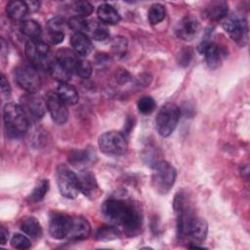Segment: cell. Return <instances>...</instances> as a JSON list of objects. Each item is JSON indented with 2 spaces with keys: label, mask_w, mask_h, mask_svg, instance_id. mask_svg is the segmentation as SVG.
Instances as JSON below:
<instances>
[{
  "label": "cell",
  "mask_w": 250,
  "mask_h": 250,
  "mask_svg": "<svg viewBox=\"0 0 250 250\" xmlns=\"http://www.w3.org/2000/svg\"><path fill=\"white\" fill-rule=\"evenodd\" d=\"M104 218L115 227L121 228L130 236L137 235L143 226V215L140 206L133 200L109 198L102 206Z\"/></svg>",
  "instance_id": "cell-1"
},
{
  "label": "cell",
  "mask_w": 250,
  "mask_h": 250,
  "mask_svg": "<svg viewBox=\"0 0 250 250\" xmlns=\"http://www.w3.org/2000/svg\"><path fill=\"white\" fill-rule=\"evenodd\" d=\"M3 119L6 133L11 139H20L28 130L29 120L20 104H7L3 109Z\"/></svg>",
  "instance_id": "cell-2"
},
{
  "label": "cell",
  "mask_w": 250,
  "mask_h": 250,
  "mask_svg": "<svg viewBox=\"0 0 250 250\" xmlns=\"http://www.w3.org/2000/svg\"><path fill=\"white\" fill-rule=\"evenodd\" d=\"M180 116L181 110L177 104L173 103L163 104L155 117V129L157 133L163 138L170 136L176 129Z\"/></svg>",
  "instance_id": "cell-3"
},
{
  "label": "cell",
  "mask_w": 250,
  "mask_h": 250,
  "mask_svg": "<svg viewBox=\"0 0 250 250\" xmlns=\"http://www.w3.org/2000/svg\"><path fill=\"white\" fill-rule=\"evenodd\" d=\"M177 172L175 167L168 161H158L152 171L151 183L154 189L160 194H166L175 184Z\"/></svg>",
  "instance_id": "cell-4"
},
{
  "label": "cell",
  "mask_w": 250,
  "mask_h": 250,
  "mask_svg": "<svg viewBox=\"0 0 250 250\" xmlns=\"http://www.w3.org/2000/svg\"><path fill=\"white\" fill-rule=\"evenodd\" d=\"M15 81L26 93H37L41 88V78L32 64H21L14 70Z\"/></svg>",
  "instance_id": "cell-5"
},
{
  "label": "cell",
  "mask_w": 250,
  "mask_h": 250,
  "mask_svg": "<svg viewBox=\"0 0 250 250\" xmlns=\"http://www.w3.org/2000/svg\"><path fill=\"white\" fill-rule=\"evenodd\" d=\"M25 55L36 68L45 67L47 69L53 61L50 47L39 39H29L25 43Z\"/></svg>",
  "instance_id": "cell-6"
},
{
  "label": "cell",
  "mask_w": 250,
  "mask_h": 250,
  "mask_svg": "<svg viewBox=\"0 0 250 250\" xmlns=\"http://www.w3.org/2000/svg\"><path fill=\"white\" fill-rule=\"evenodd\" d=\"M57 184L61 194L68 199H73L78 195V177L65 164H60L56 172Z\"/></svg>",
  "instance_id": "cell-7"
},
{
  "label": "cell",
  "mask_w": 250,
  "mask_h": 250,
  "mask_svg": "<svg viewBox=\"0 0 250 250\" xmlns=\"http://www.w3.org/2000/svg\"><path fill=\"white\" fill-rule=\"evenodd\" d=\"M99 147L106 155L120 156L127 150V142L122 133L108 131L100 136Z\"/></svg>",
  "instance_id": "cell-8"
},
{
  "label": "cell",
  "mask_w": 250,
  "mask_h": 250,
  "mask_svg": "<svg viewBox=\"0 0 250 250\" xmlns=\"http://www.w3.org/2000/svg\"><path fill=\"white\" fill-rule=\"evenodd\" d=\"M20 105L30 121H38L44 116L47 105L44 99L37 96L36 93H26L20 99Z\"/></svg>",
  "instance_id": "cell-9"
},
{
  "label": "cell",
  "mask_w": 250,
  "mask_h": 250,
  "mask_svg": "<svg viewBox=\"0 0 250 250\" xmlns=\"http://www.w3.org/2000/svg\"><path fill=\"white\" fill-rule=\"evenodd\" d=\"M223 28L233 41L244 46L248 39V24L243 17L231 16L223 22Z\"/></svg>",
  "instance_id": "cell-10"
},
{
  "label": "cell",
  "mask_w": 250,
  "mask_h": 250,
  "mask_svg": "<svg viewBox=\"0 0 250 250\" xmlns=\"http://www.w3.org/2000/svg\"><path fill=\"white\" fill-rule=\"evenodd\" d=\"M47 109L57 124H64L68 119V109L66 104L59 98L56 92H49L45 98Z\"/></svg>",
  "instance_id": "cell-11"
},
{
  "label": "cell",
  "mask_w": 250,
  "mask_h": 250,
  "mask_svg": "<svg viewBox=\"0 0 250 250\" xmlns=\"http://www.w3.org/2000/svg\"><path fill=\"white\" fill-rule=\"evenodd\" d=\"M71 218L68 215L53 212L50 215L49 220V233L55 239H62L67 236L70 225Z\"/></svg>",
  "instance_id": "cell-12"
},
{
  "label": "cell",
  "mask_w": 250,
  "mask_h": 250,
  "mask_svg": "<svg viewBox=\"0 0 250 250\" xmlns=\"http://www.w3.org/2000/svg\"><path fill=\"white\" fill-rule=\"evenodd\" d=\"M199 22L193 16H186L175 26V34L184 41H191L199 32Z\"/></svg>",
  "instance_id": "cell-13"
},
{
  "label": "cell",
  "mask_w": 250,
  "mask_h": 250,
  "mask_svg": "<svg viewBox=\"0 0 250 250\" xmlns=\"http://www.w3.org/2000/svg\"><path fill=\"white\" fill-rule=\"evenodd\" d=\"M200 54L204 55L206 63L210 69H217L222 63V51L220 47L210 41H204L198 46Z\"/></svg>",
  "instance_id": "cell-14"
},
{
  "label": "cell",
  "mask_w": 250,
  "mask_h": 250,
  "mask_svg": "<svg viewBox=\"0 0 250 250\" xmlns=\"http://www.w3.org/2000/svg\"><path fill=\"white\" fill-rule=\"evenodd\" d=\"M78 188L85 196L96 198L100 194V188L95 175L90 171H82L78 176Z\"/></svg>",
  "instance_id": "cell-15"
},
{
  "label": "cell",
  "mask_w": 250,
  "mask_h": 250,
  "mask_svg": "<svg viewBox=\"0 0 250 250\" xmlns=\"http://www.w3.org/2000/svg\"><path fill=\"white\" fill-rule=\"evenodd\" d=\"M91 232V226L89 222L80 216L71 218V225L67 234V238L71 240H82L89 236Z\"/></svg>",
  "instance_id": "cell-16"
},
{
  "label": "cell",
  "mask_w": 250,
  "mask_h": 250,
  "mask_svg": "<svg viewBox=\"0 0 250 250\" xmlns=\"http://www.w3.org/2000/svg\"><path fill=\"white\" fill-rule=\"evenodd\" d=\"M66 23L62 18H53L47 22V30L51 43L57 45L63 41Z\"/></svg>",
  "instance_id": "cell-17"
},
{
  "label": "cell",
  "mask_w": 250,
  "mask_h": 250,
  "mask_svg": "<svg viewBox=\"0 0 250 250\" xmlns=\"http://www.w3.org/2000/svg\"><path fill=\"white\" fill-rule=\"evenodd\" d=\"M72 50L80 57L88 56L93 49V45L89 37L84 33H74L70 38Z\"/></svg>",
  "instance_id": "cell-18"
},
{
  "label": "cell",
  "mask_w": 250,
  "mask_h": 250,
  "mask_svg": "<svg viewBox=\"0 0 250 250\" xmlns=\"http://www.w3.org/2000/svg\"><path fill=\"white\" fill-rule=\"evenodd\" d=\"M97 16L104 24H116L120 21V15L117 10L107 3L101 4L98 7Z\"/></svg>",
  "instance_id": "cell-19"
},
{
  "label": "cell",
  "mask_w": 250,
  "mask_h": 250,
  "mask_svg": "<svg viewBox=\"0 0 250 250\" xmlns=\"http://www.w3.org/2000/svg\"><path fill=\"white\" fill-rule=\"evenodd\" d=\"M79 59V56L70 49H60L55 55V60L67 68L72 74L74 73Z\"/></svg>",
  "instance_id": "cell-20"
},
{
  "label": "cell",
  "mask_w": 250,
  "mask_h": 250,
  "mask_svg": "<svg viewBox=\"0 0 250 250\" xmlns=\"http://www.w3.org/2000/svg\"><path fill=\"white\" fill-rule=\"evenodd\" d=\"M59 98L65 104L69 105L76 104L79 101V95L76 89L68 83H60L56 90Z\"/></svg>",
  "instance_id": "cell-21"
},
{
  "label": "cell",
  "mask_w": 250,
  "mask_h": 250,
  "mask_svg": "<svg viewBox=\"0 0 250 250\" xmlns=\"http://www.w3.org/2000/svg\"><path fill=\"white\" fill-rule=\"evenodd\" d=\"M28 11L26 2L20 0L10 1L6 6V13L8 17L14 21H21Z\"/></svg>",
  "instance_id": "cell-22"
},
{
  "label": "cell",
  "mask_w": 250,
  "mask_h": 250,
  "mask_svg": "<svg viewBox=\"0 0 250 250\" xmlns=\"http://www.w3.org/2000/svg\"><path fill=\"white\" fill-rule=\"evenodd\" d=\"M228 3L225 1H215L209 3L205 9V15L212 21H220L228 15Z\"/></svg>",
  "instance_id": "cell-23"
},
{
  "label": "cell",
  "mask_w": 250,
  "mask_h": 250,
  "mask_svg": "<svg viewBox=\"0 0 250 250\" xmlns=\"http://www.w3.org/2000/svg\"><path fill=\"white\" fill-rule=\"evenodd\" d=\"M47 70L49 71L50 75L60 83H67V81L70 79L72 75V73L62 64H61L58 61H56L55 58L49 64Z\"/></svg>",
  "instance_id": "cell-24"
},
{
  "label": "cell",
  "mask_w": 250,
  "mask_h": 250,
  "mask_svg": "<svg viewBox=\"0 0 250 250\" xmlns=\"http://www.w3.org/2000/svg\"><path fill=\"white\" fill-rule=\"evenodd\" d=\"M87 33L96 41H104L109 36L106 25L100 21H89Z\"/></svg>",
  "instance_id": "cell-25"
},
{
  "label": "cell",
  "mask_w": 250,
  "mask_h": 250,
  "mask_svg": "<svg viewBox=\"0 0 250 250\" xmlns=\"http://www.w3.org/2000/svg\"><path fill=\"white\" fill-rule=\"evenodd\" d=\"M20 227H21V229L23 231V233L33 238L39 237L42 234V229H41L40 223L34 217H26L22 219Z\"/></svg>",
  "instance_id": "cell-26"
},
{
  "label": "cell",
  "mask_w": 250,
  "mask_h": 250,
  "mask_svg": "<svg viewBox=\"0 0 250 250\" xmlns=\"http://www.w3.org/2000/svg\"><path fill=\"white\" fill-rule=\"evenodd\" d=\"M20 29L21 33L27 36L29 39H38L42 32L39 23L33 20L21 21L20 24Z\"/></svg>",
  "instance_id": "cell-27"
},
{
  "label": "cell",
  "mask_w": 250,
  "mask_h": 250,
  "mask_svg": "<svg viewBox=\"0 0 250 250\" xmlns=\"http://www.w3.org/2000/svg\"><path fill=\"white\" fill-rule=\"evenodd\" d=\"M119 237V230L113 225L103 226L98 229L96 232V238L101 241H109Z\"/></svg>",
  "instance_id": "cell-28"
},
{
  "label": "cell",
  "mask_w": 250,
  "mask_h": 250,
  "mask_svg": "<svg viewBox=\"0 0 250 250\" xmlns=\"http://www.w3.org/2000/svg\"><path fill=\"white\" fill-rule=\"evenodd\" d=\"M49 187H50V184H49L48 180L42 179V180L38 181L29 195V199L33 202L41 201L45 197L46 193L48 192Z\"/></svg>",
  "instance_id": "cell-29"
},
{
  "label": "cell",
  "mask_w": 250,
  "mask_h": 250,
  "mask_svg": "<svg viewBox=\"0 0 250 250\" xmlns=\"http://www.w3.org/2000/svg\"><path fill=\"white\" fill-rule=\"evenodd\" d=\"M166 12H165V8L163 5L159 4V3H155L152 4L148 10V21L150 22V24L155 25L158 24L159 22H161L164 18H165Z\"/></svg>",
  "instance_id": "cell-30"
},
{
  "label": "cell",
  "mask_w": 250,
  "mask_h": 250,
  "mask_svg": "<svg viewBox=\"0 0 250 250\" xmlns=\"http://www.w3.org/2000/svg\"><path fill=\"white\" fill-rule=\"evenodd\" d=\"M88 23L89 21H87L85 18L80 16H74L69 19L67 24L71 30H73L74 33H84L87 32L88 29Z\"/></svg>",
  "instance_id": "cell-31"
},
{
  "label": "cell",
  "mask_w": 250,
  "mask_h": 250,
  "mask_svg": "<svg viewBox=\"0 0 250 250\" xmlns=\"http://www.w3.org/2000/svg\"><path fill=\"white\" fill-rule=\"evenodd\" d=\"M127 48H128V42L125 37L116 36L115 38H113L111 42V51L115 57L117 58L123 57L127 52Z\"/></svg>",
  "instance_id": "cell-32"
},
{
  "label": "cell",
  "mask_w": 250,
  "mask_h": 250,
  "mask_svg": "<svg viewBox=\"0 0 250 250\" xmlns=\"http://www.w3.org/2000/svg\"><path fill=\"white\" fill-rule=\"evenodd\" d=\"M91 154L88 150H74L69 155V162L74 166H80L85 165V163H88L91 159Z\"/></svg>",
  "instance_id": "cell-33"
},
{
  "label": "cell",
  "mask_w": 250,
  "mask_h": 250,
  "mask_svg": "<svg viewBox=\"0 0 250 250\" xmlns=\"http://www.w3.org/2000/svg\"><path fill=\"white\" fill-rule=\"evenodd\" d=\"M137 105H138L139 111L143 114H150L151 112L154 111L156 107L155 101L149 96H145L139 99Z\"/></svg>",
  "instance_id": "cell-34"
},
{
  "label": "cell",
  "mask_w": 250,
  "mask_h": 250,
  "mask_svg": "<svg viewBox=\"0 0 250 250\" xmlns=\"http://www.w3.org/2000/svg\"><path fill=\"white\" fill-rule=\"evenodd\" d=\"M92 71H93V66H92L91 62L87 60H84V59L80 58L77 64H76L74 73L77 76L86 79V78H89L91 76Z\"/></svg>",
  "instance_id": "cell-35"
},
{
  "label": "cell",
  "mask_w": 250,
  "mask_h": 250,
  "mask_svg": "<svg viewBox=\"0 0 250 250\" xmlns=\"http://www.w3.org/2000/svg\"><path fill=\"white\" fill-rule=\"evenodd\" d=\"M11 245L13 248L23 250V249H28L31 246V243H30V240L25 235L21 233H16L11 238Z\"/></svg>",
  "instance_id": "cell-36"
},
{
  "label": "cell",
  "mask_w": 250,
  "mask_h": 250,
  "mask_svg": "<svg viewBox=\"0 0 250 250\" xmlns=\"http://www.w3.org/2000/svg\"><path fill=\"white\" fill-rule=\"evenodd\" d=\"M94 8L92 4L89 3L88 1H78L74 4V11L76 12L77 16H80L83 18L90 16Z\"/></svg>",
  "instance_id": "cell-37"
},
{
  "label": "cell",
  "mask_w": 250,
  "mask_h": 250,
  "mask_svg": "<svg viewBox=\"0 0 250 250\" xmlns=\"http://www.w3.org/2000/svg\"><path fill=\"white\" fill-rule=\"evenodd\" d=\"M1 93H2V96L3 97H8L10 96V93H11V88H10V84L8 82V80L6 79V77L2 74L1 75Z\"/></svg>",
  "instance_id": "cell-38"
},
{
  "label": "cell",
  "mask_w": 250,
  "mask_h": 250,
  "mask_svg": "<svg viewBox=\"0 0 250 250\" xmlns=\"http://www.w3.org/2000/svg\"><path fill=\"white\" fill-rule=\"evenodd\" d=\"M8 237H9V231H8V229L2 225V226L0 227V240H1L0 243H1L2 245H4V244L7 242Z\"/></svg>",
  "instance_id": "cell-39"
},
{
  "label": "cell",
  "mask_w": 250,
  "mask_h": 250,
  "mask_svg": "<svg viewBox=\"0 0 250 250\" xmlns=\"http://www.w3.org/2000/svg\"><path fill=\"white\" fill-rule=\"evenodd\" d=\"M26 4H27V7H28V10H31V11H36L40 6V3L37 2V1L26 2Z\"/></svg>",
  "instance_id": "cell-40"
}]
</instances>
